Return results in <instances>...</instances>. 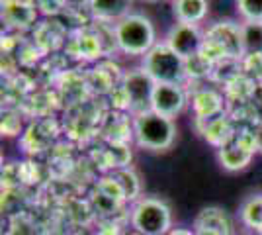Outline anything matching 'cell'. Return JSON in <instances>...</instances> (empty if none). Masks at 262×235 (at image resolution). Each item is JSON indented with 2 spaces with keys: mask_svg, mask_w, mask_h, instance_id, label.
Masks as SVG:
<instances>
[{
  "mask_svg": "<svg viewBox=\"0 0 262 235\" xmlns=\"http://www.w3.org/2000/svg\"><path fill=\"white\" fill-rule=\"evenodd\" d=\"M116 51L125 57L141 59L159 44L155 22L143 12H131L121 20L112 24Z\"/></svg>",
  "mask_w": 262,
  "mask_h": 235,
  "instance_id": "1",
  "label": "cell"
},
{
  "mask_svg": "<svg viewBox=\"0 0 262 235\" xmlns=\"http://www.w3.org/2000/svg\"><path fill=\"white\" fill-rule=\"evenodd\" d=\"M202 53L213 65L241 61L245 55L243 47V30L237 18L231 20H211L204 28V47Z\"/></svg>",
  "mask_w": 262,
  "mask_h": 235,
  "instance_id": "2",
  "label": "cell"
},
{
  "mask_svg": "<svg viewBox=\"0 0 262 235\" xmlns=\"http://www.w3.org/2000/svg\"><path fill=\"white\" fill-rule=\"evenodd\" d=\"M131 134H133V141L137 143V147H141L145 151L161 153V151H168L174 145L178 127H176V120L172 118L147 110V112L133 116Z\"/></svg>",
  "mask_w": 262,
  "mask_h": 235,
  "instance_id": "3",
  "label": "cell"
},
{
  "mask_svg": "<svg viewBox=\"0 0 262 235\" xmlns=\"http://www.w3.org/2000/svg\"><path fill=\"white\" fill-rule=\"evenodd\" d=\"M139 67L155 84H184L186 59L174 53L163 39L145 57L139 59Z\"/></svg>",
  "mask_w": 262,
  "mask_h": 235,
  "instance_id": "4",
  "label": "cell"
},
{
  "mask_svg": "<svg viewBox=\"0 0 262 235\" xmlns=\"http://www.w3.org/2000/svg\"><path fill=\"white\" fill-rule=\"evenodd\" d=\"M129 216L131 227L139 235H168L172 231V210L163 198H137Z\"/></svg>",
  "mask_w": 262,
  "mask_h": 235,
  "instance_id": "5",
  "label": "cell"
},
{
  "mask_svg": "<svg viewBox=\"0 0 262 235\" xmlns=\"http://www.w3.org/2000/svg\"><path fill=\"white\" fill-rule=\"evenodd\" d=\"M254 155H256V147H254V139H252L251 130L235 134L231 143L217 149L219 165L225 170H229V173L245 170L252 163Z\"/></svg>",
  "mask_w": 262,
  "mask_h": 235,
  "instance_id": "6",
  "label": "cell"
},
{
  "mask_svg": "<svg viewBox=\"0 0 262 235\" xmlns=\"http://www.w3.org/2000/svg\"><path fill=\"white\" fill-rule=\"evenodd\" d=\"M163 41L182 59H190L204 47V26L174 22L164 34Z\"/></svg>",
  "mask_w": 262,
  "mask_h": 235,
  "instance_id": "7",
  "label": "cell"
},
{
  "mask_svg": "<svg viewBox=\"0 0 262 235\" xmlns=\"http://www.w3.org/2000/svg\"><path fill=\"white\" fill-rule=\"evenodd\" d=\"M190 110L194 114V120L202 122V127H204L208 122L227 114L225 112L227 110L225 92L215 87H204V89L194 90L190 96Z\"/></svg>",
  "mask_w": 262,
  "mask_h": 235,
  "instance_id": "8",
  "label": "cell"
},
{
  "mask_svg": "<svg viewBox=\"0 0 262 235\" xmlns=\"http://www.w3.org/2000/svg\"><path fill=\"white\" fill-rule=\"evenodd\" d=\"M190 106V94L184 84H155L151 96V110L176 120Z\"/></svg>",
  "mask_w": 262,
  "mask_h": 235,
  "instance_id": "9",
  "label": "cell"
},
{
  "mask_svg": "<svg viewBox=\"0 0 262 235\" xmlns=\"http://www.w3.org/2000/svg\"><path fill=\"white\" fill-rule=\"evenodd\" d=\"M121 87L129 94L131 116H137V114L151 110V96H153L155 82L145 75V71L141 67L125 71Z\"/></svg>",
  "mask_w": 262,
  "mask_h": 235,
  "instance_id": "10",
  "label": "cell"
},
{
  "mask_svg": "<svg viewBox=\"0 0 262 235\" xmlns=\"http://www.w3.org/2000/svg\"><path fill=\"white\" fill-rule=\"evenodd\" d=\"M41 14L33 0H2V24L12 32H26L37 26Z\"/></svg>",
  "mask_w": 262,
  "mask_h": 235,
  "instance_id": "11",
  "label": "cell"
},
{
  "mask_svg": "<svg viewBox=\"0 0 262 235\" xmlns=\"http://www.w3.org/2000/svg\"><path fill=\"white\" fill-rule=\"evenodd\" d=\"M67 51L71 55L78 57L80 61H98L104 55V39L100 32L94 30H80L71 37V41L67 44Z\"/></svg>",
  "mask_w": 262,
  "mask_h": 235,
  "instance_id": "12",
  "label": "cell"
},
{
  "mask_svg": "<svg viewBox=\"0 0 262 235\" xmlns=\"http://www.w3.org/2000/svg\"><path fill=\"white\" fill-rule=\"evenodd\" d=\"M170 4H172L174 22L204 26L206 20L211 18L209 0H174Z\"/></svg>",
  "mask_w": 262,
  "mask_h": 235,
  "instance_id": "13",
  "label": "cell"
},
{
  "mask_svg": "<svg viewBox=\"0 0 262 235\" xmlns=\"http://www.w3.org/2000/svg\"><path fill=\"white\" fill-rule=\"evenodd\" d=\"M133 2L135 0H88V10L98 22L116 24L133 12Z\"/></svg>",
  "mask_w": 262,
  "mask_h": 235,
  "instance_id": "14",
  "label": "cell"
},
{
  "mask_svg": "<svg viewBox=\"0 0 262 235\" xmlns=\"http://www.w3.org/2000/svg\"><path fill=\"white\" fill-rule=\"evenodd\" d=\"M194 229H211L221 235H233V220L219 206L204 208L194 220Z\"/></svg>",
  "mask_w": 262,
  "mask_h": 235,
  "instance_id": "15",
  "label": "cell"
},
{
  "mask_svg": "<svg viewBox=\"0 0 262 235\" xmlns=\"http://www.w3.org/2000/svg\"><path fill=\"white\" fill-rule=\"evenodd\" d=\"M200 134L204 135V139H206L211 147L221 149V147H225L227 143L233 141V137H235L237 132H235V127H233V120H231L227 114H223V116H219V118L206 123Z\"/></svg>",
  "mask_w": 262,
  "mask_h": 235,
  "instance_id": "16",
  "label": "cell"
},
{
  "mask_svg": "<svg viewBox=\"0 0 262 235\" xmlns=\"http://www.w3.org/2000/svg\"><path fill=\"white\" fill-rule=\"evenodd\" d=\"M239 220L249 231L262 235V194H252L241 204Z\"/></svg>",
  "mask_w": 262,
  "mask_h": 235,
  "instance_id": "17",
  "label": "cell"
},
{
  "mask_svg": "<svg viewBox=\"0 0 262 235\" xmlns=\"http://www.w3.org/2000/svg\"><path fill=\"white\" fill-rule=\"evenodd\" d=\"M245 53H262V24L241 22Z\"/></svg>",
  "mask_w": 262,
  "mask_h": 235,
  "instance_id": "18",
  "label": "cell"
},
{
  "mask_svg": "<svg viewBox=\"0 0 262 235\" xmlns=\"http://www.w3.org/2000/svg\"><path fill=\"white\" fill-rule=\"evenodd\" d=\"M239 71L254 84H262V53H245L239 61Z\"/></svg>",
  "mask_w": 262,
  "mask_h": 235,
  "instance_id": "19",
  "label": "cell"
},
{
  "mask_svg": "<svg viewBox=\"0 0 262 235\" xmlns=\"http://www.w3.org/2000/svg\"><path fill=\"white\" fill-rule=\"evenodd\" d=\"M239 22L262 24V0H235Z\"/></svg>",
  "mask_w": 262,
  "mask_h": 235,
  "instance_id": "20",
  "label": "cell"
},
{
  "mask_svg": "<svg viewBox=\"0 0 262 235\" xmlns=\"http://www.w3.org/2000/svg\"><path fill=\"white\" fill-rule=\"evenodd\" d=\"M43 18H55L69 8L71 0H33Z\"/></svg>",
  "mask_w": 262,
  "mask_h": 235,
  "instance_id": "21",
  "label": "cell"
},
{
  "mask_svg": "<svg viewBox=\"0 0 262 235\" xmlns=\"http://www.w3.org/2000/svg\"><path fill=\"white\" fill-rule=\"evenodd\" d=\"M22 116L16 112V110H6L2 112V135L6 137H14V135H20L22 132Z\"/></svg>",
  "mask_w": 262,
  "mask_h": 235,
  "instance_id": "22",
  "label": "cell"
},
{
  "mask_svg": "<svg viewBox=\"0 0 262 235\" xmlns=\"http://www.w3.org/2000/svg\"><path fill=\"white\" fill-rule=\"evenodd\" d=\"M251 132L252 139H254V147H256V153H262V120H256V123H252Z\"/></svg>",
  "mask_w": 262,
  "mask_h": 235,
  "instance_id": "23",
  "label": "cell"
},
{
  "mask_svg": "<svg viewBox=\"0 0 262 235\" xmlns=\"http://www.w3.org/2000/svg\"><path fill=\"white\" fill-rule=\"evenodd\" d=\"M194 235H221V233L211 231V229H194Z\"/></svg>",
  "mask_w": 262,
  "mask_h": 235,
  "instance_id": "24",
  "label": "cell"
},
{
  "mask_svg": "<svg viewBox=\"0 0 262 235\" xmlns=\"http://www.w3.org/2000/svg\"><path fill=\"white\" fill-rule=\"evenodd\" d=\"M168 2H174V0H168Z\"/></svg>",
  "mask_w": 262,
  "mask_h": 235,
  "instance_id": "25",
  "label": "cell"
}]
</instances>
